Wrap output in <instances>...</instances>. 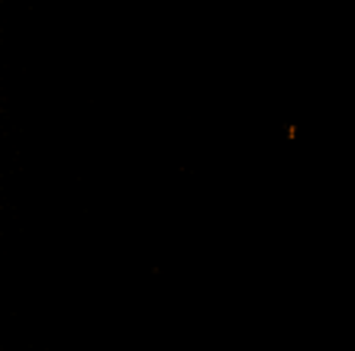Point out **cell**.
<instances>
[]
</instances>
